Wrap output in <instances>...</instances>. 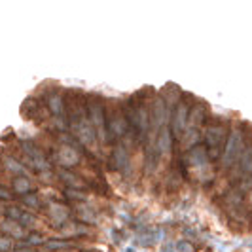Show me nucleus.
Here are the masks:
<instances>
[{"label":"nucleus","mask_w":252,"mask_h":252,"mask_svg":"<svg viewBox=\"0 0 252 252\" xmlns=\"http://www.w3.org/2000/svg\"><path fill=\"white\" fill-rule=\"evenodd\" d=\"M25 243L27 245H42V243H46V239L40 235V233H31V235H27L25 237Z\"/></svg>","instance_id":"nucleus-20"},{"label":"nucleus","mask_w":252,"mask_h":252,"mask_svg":"<svg viewBox=\"0 0 252 252\" xmlns=\"http://www.w3.org/2000/svg\"><path fill=\"white\" fill-rule=\"evenodd\" d=\"M0 199H2V201H10V199H13V193L6 188V186H2V184H0Z\"/></svg>","instance_id":"nucleus-24"},{"label":"nucleus","mask_w":252,"mask_h":252,"mask_svg":"<svg viewBox=\"0 0 252 252\" xmlns=\"http://www.w3.org/2000/svg\"><path fill=\"white\" fill-rule=\"evenodd\" d=\"M126 252H135V251H133V249H127V251Z\"/></svg>","instance_id":"nucleus-26"},{"label":"nucleus","mask_w":252,"mask_h":252,"mask_svg":"<svg viewBox=\"0 0 252 252\" xmlns=\"http://www.w3.org/2000/svg\"><path fill=\"white\" fill-rule=\"evenodd\" d=\"M156 152L159 154V156H163V154H169V152L173 150V146H175V137H173V133H171V127H159V133L156 135Z\"/></svg>","instance_id":"nucleus-6"},{"label":"nucleus","mask_w":252,"mask_h":252,"mask_svg":"<svg viewBox=\"0 0 252 252\" xmlns=\"http://www.w3.org/2000/svg\"><path fill=\"white\" fill-rule=\"evenodd\" d=\"M193 101H189V97L186 93H182V97L178 99V102L173 106V110L169 114L171 120V133L175 139H182L186 127H188V118H189V108H191Z\"/></svg>","instance_id":"nucleus-2"},{"label":"nucleus","mask_w":252,"mask_h":252,"mask_svg":"<svg viewBox=\"0 0 252 252\" xmlns=\"http://www.w3.org/2000/svg\"><path fill=\"white\" fill-rule=\"evenodd\" d=\"M12 188L17 195H25L31 191V180L27 178V175H17L12 180Z\"/></svg>","instance_id":"nucleus-14"},{"label":"nucleus","mask_w":252,"mask_h":252,"mask_svg":"<svg viewBox=\"0 0 252 252\" xmlns=\"http://www.w3.org/2000/svg\"><path fill=\"white\" fill-rule=\"evenodd\" d=\"M21 226H27V227H32L34 224H36V218H34V215H31V213H23L21 215V218L17 220Z\"/></svg>","instance_id":"nucleus-19"},{"label":"nucleus","mask_w":252,"mask_h":252,"mask_svg":"<svg viewBox=\"0 0 252 252\" xmlns=\"http://www.w3.org/2000/svg\"><path fill=\"white\" fill-rule=\"evenodd\" d=\"M2 161H4V165H6L8 171H12V173H15V175H27L25 165L19 163V161H17L15 158H12V156H4Z\"/></svg>","instance_id":"nucleus-15"},{"label":"nucleus","mask_w":252,"mask_h":252,"mask_svg":"<svg viewBox=\"0 0 252 252\" xmlns=\"http://www.w3.org/2000/svg\"><path fill=\"white\" fill-rule=\"evenodd\" d=\"M241 173L245 177H252V144H245V148L239 156Z\"/></svg>","instance_id":"nucleus-10"},{"label":"nucleus","mask_w":252,"mask_h":252,"mask_svg":"<svg viewBox=\"0 0 252 252\" xmlns=\"http://www.w3.org/2000/svg\"><path fill=\"white\" fill-rule=\"evenodd\" d=\"M191 167H205V165L211 161L209 154H207V148L205 144H191L188 150V159H186Z\"/></svg>","instance_id":"nucleus-7"},{"label":"nucleus","mask_w":252,"mask_h":252,"mask_svg":"<svg viewBox=\"0 0 252 252\" xmlns=\"http://www.w3.org/2000/svg\"><path fill=\"white\" fill-rule=\"evenodd\" d=\"M112 165L114 169L122 175H127L129 167H131V154L124 144H116L112 150Z\"/></svg>","instance_id":"nucleus-4"},{"label":"nucleus","mask_w":252,"mask_h":252,"mask_svg":"<svg viewBox=\"0 0 252 252\" xmlns=\"http://www.w3.org/2000/svg\"><path fill=\"white\" fill-rule=\"evenodd\" d=\"M70 209L63 203H50V218L57 227H63L68 222Z\"/></svg>","instance_id":"nucleus-8"},{"label":"nucleus","mask_w":252,"mask_h":252,"mask_svg":"<svg viewBox=\"0 0 252 252\" xmlns=\"http://www.w3.org/2000/svg\"><path fill=\"white\" fill-rule=\"evenodd\" d=\"M203 142H205V148L207 154L211 158V161H216L226 146L227 135H229V127L227 122L222 118H207L205 126H203Z\"/></svg>","instance_id":"nucleus-1"},{"label":"nucleus","mask_w":252,"mask_h":252,"mask_svg":"<svg viewBox=\"0 0 252 252\" xmlns=\"http://www.w3.org/2000/svg\"><path fill=\"white\" fill-rule=\"evenodd\" d=\"M64 195H66L70 201H86V199H88V193H86L84 189L82 188H70V186H66Z\"/></svg>","instance_id":"nucleus-16"},{"label":"nucleus","mask_w":252,"mask_h":252,"mask_svg":"<svg viewBox=\"0 0 252 252\" xmlns=\"http://www.w3.org/2000/svg\"><path fill=\"white\" fill-rule=\"evenodd\" d=\"M76 215H78V220L84 222V224H95V220H97L93 207H89V205H78L76 207Z\"/></svg>","instance_id":"nucleus-12"},{"label":"nucleus","mask_w":252,"mask_h":252,"mask_svg":"<svg viewBox=\"0 0 252 252\" xmlns=\"http://www.w3.org/2000/svg\"><path fill=\"white\" fill-rule=\"evenodd\" d=\"M177 252H195V249H193V245L189 241H178Z\"/></svg>","instance_id":"nucleus-21"},{"label":"nucleus","mask_w":252,"mask_h":252,"mask_svg":"<svg viewBox=\"0 0 252 252\" xmlns=\"http://www.w3.org/2000/svg\"><path fill=\"white\" fill-rule=\"evenodd\" d=\"M21 215H23V211H19L17 207H8V209H6V216L12 218V220H19Z\"/></svg>","instance_id":"nucleus-22"},{"label":"nucleus","mask_w":252,"mask_h":252,"mask_svg":"<svg viewBox=\"0 0 252 252\" xmlns=\"http://www.w3.org/2000/svg\"><path fill=\"white\" fill-rule=\"evenodd\" d=\"M21 197H23V203H25L27 207H31V209H34V211H38V209L42 207V203H40V197H38L34 191H29V193L21 195Z\"/></svg>","instance_id":"nucleus-17"},{"label":"nucleus","mask_w":252,"mask_h":252,"mask_svg":"<svg viewBox=\"0 0 252 252\" xmlns=\"http://www.w3.org/2000/svg\"><path fill=\"white\" fill-rule=\"evenodd\" d=\"M13 249L12 241L8 237H0V252H10Z\"/></svg>","instance_id":"nucleus-23"},{"label":"nucleus","mask_w":252,"mask_h":252,"mask_svg":"<svg viewBox=\"0 0 252 252\" xmlns=\"http://www.w3.org/2000/svg\"><path fill=\"white\" fill-rule=\"evenodd\" d=\"M17 252H32L31 249H17Z\"/></svg>","instance_id":"nucleus-25"},{"label":"nucleus","mask_w":252,"mask_h":252,"mask_svg":"<svg viewBox=\"0 0 252 252\" xmlns=\"http://www.w3.org/2000/svg\"><path fill=\"white\" fill-rule=\"evenodd\" d=\"M0 227H2V231H4V233L12 235V237H15V239H25L27 237L25 229H23V226H21L17 220L8 218L6 222H2V224H0Z\"/></svg>","instance_id":"nucleus-9"},{"label":"nucleus","mask_w":252,"mask_h":252,"mask_svg":"<svg viewBox=\"0 0 252 252\" xmlns=\"http://www.w3.org/2000/svg\"><path fill=\"white\" fill-rule=\"evenodd\" d=\"M57 163L64 167V169H72V167H78L80 165V159H82V156H80V152L78 148L74 146H70V144H61L59 148H57Z\"/></svg>","instance_id":"nucleus-3"},{"label":"nucleus","mask_w":252,"mask_h":252,"mask_svg":"<svg viewBox=\"0 0 252 252\" xmlns=\"http://www.w3.org/2000/svg\"><path fill=\"white\" fill-rule=\"evenodd\" d=\"M59 178L70 188H84L86 186V180H82L76 173H70V169H64V167L59 169Z\"/></svg>","instance_id":"nucleus-11"},{"label":"nucleus","mask_w":252,"mask_h":252,"mask_svg":"<svg viewBox=\"0 0 252 252\" xmlns=\"http://www.w3.org/2000/svg\"><path fill=\"white\" fill-rule=\"evenodd\" d=\"M46 247L50 249V251H53V249H70L72 247V243H66V241H46Z\"/></svg>","instance_id":"nucleus-18"},{"label":"nucleus","mask_w":252,"mask_h":252,"mask_svg":"<svg viewBox=\"0 0 252 252\" xmlns=\"http://www.w3.org/2000/svg\"><path fill=\"white\" fill-rule=\"evenodd\" d=\"M46 106H48V110L55 120H66V116H64V97L59 91L53 89L46 95Z\"/></svg>","instance_id":"nucleus-5"},{"label":"nucleus","mask_w":252,"mask_h":252,"mask_svg":"<svg viewBox=\"0 0 252 252\" xmlns=\"http://www.w3.org/2000/svg\"><path fill=\"white\" fill-rule=\"evenodd\" d=\"M21 112H23V118H27V120H32L34 116H40V102L36 101V99H27L25 102H23V106H21ZM42 118V116H40Z\"/></svg>","instance_id":"nucleus-13"}]
</instances>
